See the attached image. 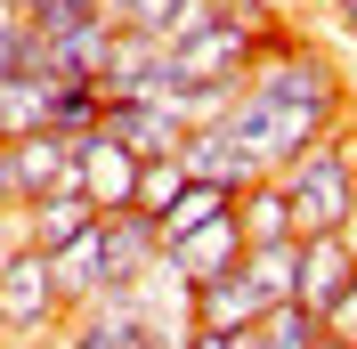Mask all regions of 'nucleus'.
Here are the masks:
<instances>
[{
    "instance_id": "1",
    "label": "nucleus",
    "mask_w": 357,
    "mask_h": 349,
    "mask_svg": "<svg viewBox=\"0 0 357 349\" xmlns=\"http://www.w3.org/2000/svg\"><path fill=\"white\" fill-rule=\"evenodd\" d=\"M341 106H349V89H341V73L325 66V49H309L301 33H276V41L260 49V66L236 82L220 131L236 138L244 163L268 179V171H284L309 138L341 131Z\"/></svg>"
},
{
    "instance_id": "2",
    "label": "nucleus",
    "mask_w": 357,
    "mask_h": 349,
    "mask_svg": "<svg viewBox=\"0 0 357 349\" xmlns=\"http://www.w3.org/2000/svg\"><path fill=\"white\" fill-rule=\"evenodd\" d=\"M276 179H284V195H292V228H301V236H333L341 211L357 203V138L349 131L309 138Z\"/></svg>"
},
{
    "instance_id": "3",
    "label": "nucleus",
    "mask_w": 357,
    "mask_h": 349,
    "mask_svg": "<svg viewBox=\"0 0 357 349\" xmlns=\"http://www.w3.org/2000/svg\"><path fill=\"white\" fill-rule=\"evenodd\" d=\"M57 317H66V301H57L49 252H33V244L17 236V219H8V228H0V325H8L17 349H41L49 333H57Z\"/></svg>"
},
{
    "instance_id": "4",
    "label": "nucleus",
    "mask_w": 357,
    "mask_h": 349,
    "mask_svg": "<svg viewBox=\"0 0 357 349\" xmlns=\"http://www.w3.org/2000/svg\"><path fill=\"white\" fill-rule=\"evenodd\" d=\"M73 147H82V163H73V187H82V195L98 203V211H130V195H138V171H146V163H138V154L122 147V138H106V131H82Z\"/></svg>"
},
{
    "instance_id": "5",
    "label": "nucleus",
    "mask_w": 357,
    "mask_h": 349,
    "mask_svg": "<svg viewBox=\"0 0 357 349\" xmlns=\"http://www.w3.org/2000/svg\"><path fill=\"white\" fill-rule=\"evenodd\" d=\"M73 163H82L73 131H24L17 147H8V179H17V203L66 195V187H73Z\"/></svg>"
},
{
    "instance_id": "6",
    "label": "nucleus",
    "mask_w": 357,
    "mask_h": 349,
    "mask_svg": "<svg viewBox=\"0 0 357 349\" xmlns=\"http://www.w3.org/2000/svg\"><path fill=\"white\" fill-rule=\"evenodd\" d=\"M98 131L122 138L138 163H155V154H178V147H187V122H178L171 106H155V98H114V106L98 114Z\"/></svg>"
},
{
    "instance_id": "7",
    "label": "nucleus",
    "mask_w": 357,
    "mask_h": 349,
    "mask_svg": "<svg viewBox=\"0 0 357 349\" xmlns=\"http://www.w3.org/2000/svg\"><path fill=\"white\" fill-rule=\"evenodd\" d=\"M162 260H171L187 284H211V276H227V268L244 260V228H236V211H220V219H203L195 236L162 244Z\"/></svg>"
},
{
    "instance_id": "8",
    "label": "nucleus",
    "mask_w": 357,
    "mask_h": 349,
    "mask_svg": "<svg viewBox=\"0 0 357 349\" xmlns=\"http://www.w3.org/2000/svg\"><path fill=\"white\" fill-rule=\"evenodd\" d=\"M268 317V301L252 292V276H244V260L227 268V276H211V284H195V333H252Z\"/></svg>"
},
{
    "instance_id": "9",
    "label": "nucleus",
    "mask_w": 357,
    "mask_h": 349,
    "mask_svg": "<svg viewBox=\"0 0 357 349\" xmlns=\"http://www.w3.org/2000/svg\"><path fill=\"white\" fill-rule=\"evenodd\" d=\"M98 228H106V284H138L162 260V228L146 211H98Z\"/></svg>"
},
{
    "instance_id": "10",
    "label": "nucleus",
    "mask_w": 357,
    "mask_h": 349,
    "mask_svg": "<svg viewBox=\"0 0 357 349\" xmlns=\"http://www.w3.org/2000/svg\"><path fill=\"white\" fill-rule=\"evenodd\" d=\"M89 219H98V203H89L82 187H66V195H41V203H24V211H17V236L33 244V252H66V244L82 236Z\"/></svg>"
},
{
    "instance_id": "11",
    "label": "nucleus",
    "mask_w": 357,
    "mask_h": 349,
    "mask_svg": "<svg viewBox=\"0 0 357 349\" xmlns=\"http://www.w3.org/2000/svg\"><path fill=\"white\" fill-rule=\"evenodd\" d=\"M49 276H57V301H66V309L98 301V292H106V228L89 219L66 252H49Z\"/></svg>"
},
{
    "instance_id": "12",
    "label": "nucleus",
    "mask_w": 357,
    "mask_h": 349,
    "mask_svg": "<svg viewBox=\"0 0 357 349\" xmlns=\"http://www.w3.org/2000/svg\"><path fill=\"white\" fill-rule=\"evenodd\" d=\"M349 276H357V260H349V244L341 236H301V309H325L349 292Z\"/></svg>"
},
{
    "instance_id": "13",
    "label": "nucleus",
    "mask_w": 357,
    "mask_h": 349,
    "mask_svg": "<svg viewBox=\"0 0 357 349\" xmlns=\"http://www.w3.org/2000/svg\"><path fill=\"white\" fill-rule=\"evenodd\" d=\"M178 163H187V179H211V187H252V163H244V147L220 131V122H203V131H187V147H178Z\"/></svg>"
},
{
    "instance_id": "14",
    "label": "nucleus",
    "mask_w": 357,
    "mask_h": 349,
    "mask_svg": "<svg viewBox=\"0 0 357 349\" xmlns=\"http://www.w3.org/2000/svg\"><path fill=\"white\" fill-rule=\"evenodd\" d=\"M236 228H244V244H284V236H301V228H292V195H284V179H276V171L252 179V187H236Z\"/></svg>"
},
{
    "instance_id": "15",
    "label": "nucleus",
    "mask_w": 357,
    "mask_h": 349,
    "mask_svg": "<svg viewBox=\"0 0 357 349\" xmlns=\"http://www.w3.org/2000/svg\"><path fill=\"white\" fill-rule=\"evenodd\" d=\"M244 276H252V292H260L268 309H276V301H301V236L244 244Z\"/></svg>"
},
{
    "instance_id": "16",
    "label": "nucleus",
    "mask_w": 357,
    "mask_h": 349,
    "mask_svg": "<svg viewBox=\"0 0 357 349\" xmlns=\"http://www.w3.org/2000/svg\"><path fill=\"white\" fill-rule=\"evenodd\" d=\"M49 131V73H0V147Z\"/></svg>"
},
{
    "instance_id": "17",
    "label": "nucleus",
    "mask_w": 357,
    "mask_h": 349,
    "mask_svg": "<svg viewBox=\"0 0 357 349\" xmlns=\"http://www.w3.org/2000/svg\"><path fill=\"white\" fill-rule=\"evenodd\" d=\"M220 211H236V187H211V179H187V187H178V203H171V211L155 219V228H162V244H178V236H195L203 219H220Z\"/></svg>"
},
{
    "instance_id": "18",
    "label": "nucleus",
    "mask_w": 357,
    "mask_h": 349,
    "mask_svg": "<svg viewBox=\"0 0 357 349\" xmlns=\"http://www.w3.org/2000/svg\"><path fill=\"white\" fill-rule=\"evenodd\" d=\"M317 341H325V317L301 309V301H276L260 325H252V349H317Z\"/></svg>"
},
{
    "instance_id": "19",
    "label": "nucleus",
    "mask_w": 357,
    "mask_h": 349,
    "mask_svg": "<svg viewBox=\"0 0 357 349\" xmlns=\"http://www.w3.org/2000/svg\"><path fill=\"white\" fill-rule=\"evenodd\" d=\"M178 187H187V163L178 154H155L146 171H138V195H130V211H146V219H162L178 203Z\"/></svg>"
},
{
    "instance_id": "20",
    "label": "nucleus",
    "mask_w": 357,
    "mask_h": 349,
    "mask_svg": "<svg viewBox=\"0 0 357 349\" xmlns=\"http://www.w3.org/2000/svg\"><path fill=\"white\" fill-rule=\"evenodd\" d=\"M178 8H195V0H130L122 24H138V33H155V41H162V33L178 24Z\"/></svg>"
},
{
    "instance_id": "21",
    "label": "nucleus",
    "mask_w": 357,
    "mask_h": 349,
    "mask_svg": "<svg viewBox=\"0 0 357 349\" xmlns=\"http://www.w3.org/2000/svg\"><path fill=\"white\" fill-rule=\"evenodd\" d=\"M325 341H341V349H357V276H349V292H341V301L325 309Z\"/></svg>"
},
{
    "instance_id": "22",
    "label": "nucleus",
    "mask_w": 357,
    "mask_h": 349,
    "mask_svg": "<svg viewBox=\"0 0 357 349\" xmlns=\"http://www.w3.org/2000/svg\"><path fill=\"white\" fill-rule=\"evenodd\" d=\"M17 211H24V203H17V179H8V147H0V228H8Z\"/></svg>"
},
{
    "instance_id": "23",
    "label": "nucleus",
    "mask_w": 357,
    "mask_h": 349,
    "mask_svg": "<svg viewBox=\"0 0 357 349\" xmlns=\"http://www.w3.org/2000/svg\"><path fill=\"white\" fill-rule=\"evenodd\" d=\"M333 236L349 244V260H357V203H349V211H341V228H333Z\"/></svg>"
},
{
    "instance_id": "24",
    "label": "nucleus",
    "mask_w": 357,
    "mask_h": 349,
    "mask_svg": "<svg viewBox=\"0 0 357 349\" xmlns=\"http://www.w3.org/2000/svg\"><path fill=\"white\" fill-rule=\"evenodd\" d=\"M333 17H341V33L357 41V0H333Z\"/></svg>"
},
{
    "instance_id": "25",
    "label": "nucleus",
    "mask_w": 357,
    "mask_h": 349,
    "mask_svg": "<svg viewBox=\"0 0 357 349\" xmlns=\"http://www.w3.org/2000/svg\"><path fill=\"white\" fill-rule=\"evenodd\" d=\"M0 349H8V325H0Z\"/></svg>"
},
{
    "instance_id": "26",
    "label": "nucleus",
    "mask_w": 357,
    "mask_h": 349,
    "mask_svg": "<svg viewBox=\"0 0 357 349\" xmlns=\"http://www.w3.org/2000/svg\"><path fill=\"white\" fill-rule=\"evenodd\" d=\"M317 349H341V341H317Z\"/></svg>"
},
{
    "instance_id": "27",
    "label": "nucleus",
    "mask_w": 357,
    "mask_h": 349,
    "mask_svg": "<svg viewBox=\"0 0 357 349\" xmlns=\"http://www.w3.org/2000/svg\"><path fill=\"white\" fill-rule=\"evenodd\" d=\"M220 8H236V0H220Z\"/></svg>"
}]
</instances>
